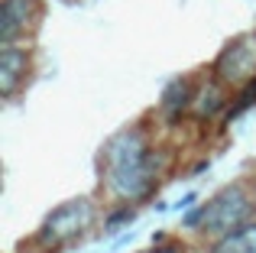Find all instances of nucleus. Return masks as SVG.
<instances>
[{"mask_svg":"<svg viewBox=\"0 0 256 253\" xmlns=\"http://www.w3.org/2000/svg\"><path fill=\"white\" fill-rule=\"evenodd\" d=\"M107 185L120 198H143L156 185V159L140 130H126L114 136L104 150Z\"/></svg>","mask_w":256,"mask_h":253,"instance_id":"f257e3e1","label":"nucleus"},{"mask_svg":"<svg viewBox=\"0 0 256 253\" xmlns=\"http://www.w3.org/2000/svg\"><path fill=\"white\" fill-rule=\"evenodd\" d=\"M250 214H253V202L246 198V192L240 185H234V188H224L218 198H211L198 214H192L188 224L194 230H204V234H230V230L244 228Z\"/></svg>","mask_w":256,"mask_h":253,"instance_id":"f03ea898","label":"nucleus"},{"mask_svg":"<svg viewBox=\"0 0 256 253\" xmlns=\"http://www.w3.org/2000/svg\"><path fill=\"white\" fill-rule=\"evenodd\" d=\"M91 218H94V204L88 202V198L65 202V204H58V208L46 218L42 230H39V240L42 244H65L75 234H82L88 224H91Z\"/></svg>","mask_w":256,"mask_h":253,"instance_id":"7ed1b4c3","label":"nucleus"},{"mask_svg":"<svg viewBox=\"0 0 256 253\" xmlns=\"http://www.w3.org/2000/svg\"><path fill=\"white\" fill-rule=\"evenodd\" d=\"M214 75L227 84H246L250 78H256V36H237L234 42L224 46V52L214 62Z\"/></svg>","mask_w":256,"mask_h":253,"instance_id":"20e7f679","label":"nucleus"},{"mask_svg":"<svg viewBox=\"0 0 256 253\" xmlns=\"http://www.w3.org/2000/svg\"><path fill=\"white\" fill-rule=\"evenodd\" d=\"M30 16H32V0H4L0 4V39H4V46H10L30 26Z\"/></svg>","mask_w":256,"mask_h":253,"instance_id":"39448f33","label":"nucleus"},{"mask_svg":"<svg viewBox=\"0 0 256 253\" xmlns=\"http://www.w3.org/2000/svg\"><path fill=\"white\" fill-rule=\"evenodd\" d=\"M23 72H26V52L16 49L13 42L4 46V52H0V91H4L6 98L16 91Z\"/></svg>","mask_w":256,"mask_h":253,"instance_id":"423d86ee","label":"nucleus"},{"mask_svg":"<svg viewBox=\"0 0 256 253\" xmlns=\"http://www.w3.org/2000/svg\"><path fill=\"white\" fill-rule=\"evenodd\" d=\"M211 253H256V221L230 230V234H224L211 247Z\"/></svg>","mask_w":256,"mask_h":253,"instance_id":"0eeeda50","label":"nucleus"},{"mask_svg":"<svg viewBox=\"0 0 256 253\" xmlns=\"http://www.w3.org/2000/svg\"><path fill=\"white\" fill-rule=\"evenodd\" d=\"M188 101H192V84H188L185 78H175L169 88H166V94H162V110L169 117H178L182 110L188 108Z\"/></svg>","mask_w":256,"mask_h":253,"instance_id":"6e6552de","label":"nucleus"},{"mask_svg":"<svg viewBox=\"0 0 256 253\" xmlns=\"http://www.w3.org/2000/svg\"><path fill=\"white\" fill-rule=\"evenodd\" d=\"M220 108H224V94H220L218 84H211V88L201 91V101H198V114L201 117H214Z\"/></svg>","mask_w":256,"mask_h":253,"instance_id":"1a4fd4ad","label":"nucleus"},{"mask_svg":"<svg viewBox=\"0 0 256 253\" xmlns=\"http://www.w3.org/2000/svg\"><path fill=\"white\" fill-rule=\"evenodd\" d=\"M256 104V78H250V82L244 84V91L237 94V104L230 108V117H237L240 110H246V108H253Z\"/></svg>","mask_w":256,"mask_h":253,"instance_id":"9d476101","label":"nucleus"}]
</instances>
